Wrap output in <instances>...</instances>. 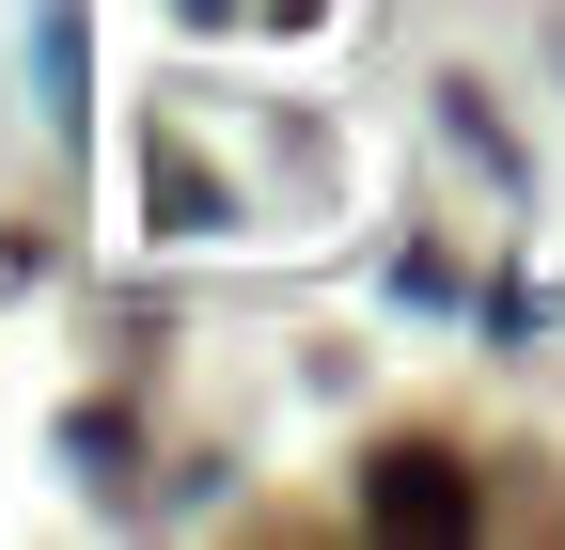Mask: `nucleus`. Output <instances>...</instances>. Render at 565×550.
Returning <instances> with one entry per match:
<instances>
[{
    "label": "nucleus",
    "mask_w": 565,
    "mask_h": 550,
    "mask_svg": "<svg viewBox=\"0 0 565 550\" xmlns=\"http://www.w3.org/2000/svg\"><path fill=\"white\" fill-rule=\"evenodd\" d=\"M173 17H236V0H173Z\"/></svg>",
    "instance_id": "obj_5"
},
{
    "label": "nucleus",
    "mask_w": 565,
    "mask_h": 550,
    "mask_svg": "<svg viewBox=\"0 0 565 550\" xmlns=\"http://www.w3.org/2000/svg\"><path fill=\"white\" fill-rule=\"evenodd\" d=\"M141 204H158V236H221V221H236V204H221V173H204L189 142H158V158H141Z\"/></svg>",
    "instance_id": "obj_2"
},
{
    "label": "nucleus",
    "mask_w": 565,
    "mask_h": 550,
    "mask_svg": "<svg viewBox=\"0 0 565 550\" xmlns=\"http://www.w3.org/2000/svg\"><path fill=\"white\" fill-rule=\"evenodd\" d=\"M362 519H377V535H424V550H440V535H471V472H456L440 441H393V456L362 472Z\"/></svg>",
    "instance_id": "obj_1"
},
{
    "label": "nucleus",
    "mask_w": 565,
    "mask_h": 550,
    "mask_svg": "<svg viewBox=\"0 0 565 550\" xmlns=\"http://www.w3.org/2000/svg\"><path fill=\"white\" fill-rule=\"evenodd\" d=\"M267 17H282V32H315V17H330V0H267Z\"/></svg>",
    "instance_id": "obj_4"
},
{
    "label": "nucleus",
    "mask_w": 565,
    "mask_h": 550,
    "mask_svg": "<svg viewBox=\"0 0 565 550\" xmlns=\"http://www.w3.org/2000/svg\"><path fill=\"white\" fill-rule=\"evenodd\" d=\"M32 47H47V110H79V0H47V32H32Z\"/></svg>",
    "instance_id": "obj_3"
}]
</instances>
